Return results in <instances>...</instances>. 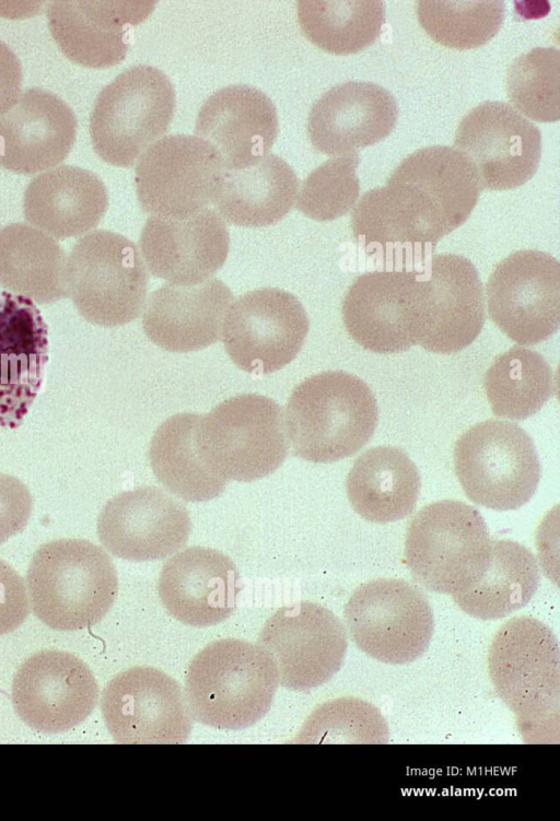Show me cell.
I'll return each mask as SVG.
<instances>
[{"mask_svg":"<svg viewBox=\"0 0 560 821\" xmlns=\"http://www.w3.org/2000/svg\"><path fill=\"white\" fill-rule=\"evenodd\" d=\"M32 506L26 485L13 476L0 473V544L26 526Z\"/></svg>","mask_w":560,"mask_h":821,"instance_id":"obj_42","label":"cell"},{"mask_svg":"<svg viewBox=\"0 0 560 821\" xmlns=\"http://www.w3.org/2000/svg\"><path fill=\"white\" fill-rule=\"evenodd\" d=\"M378 421L376 399L365 382L343 371H327L301 382L285 408L293 453L318 464L358 453Z\"/></svg>","mask_w":560,"mask_h":821,"instance_id":"obj_4","label":"cell"},{"mask_svg":"<svg viewBox=\"0 0 560 821\" xmlns=\"http://www.w3.org/2000/svg\"><path fill=\"white\" fill-rule=\"evenodd\" d=\"M296 12L305 36L335 55L363 50L378 37L385 22L381 0H300Z\"/></svg>","mask_w":560,"mask_h":821,"instance_id":"obj_36","label":"cell"},{"mask_svg":"<svg viewBox=\"0 0 560 821\" xmlns=\"http://www.w3.org/2000/svg\"><path fill=\"white\" fill-rule=\"evenodd\" d=\"M453 462L467 497L495 511L523 506L540 480L532 437L509 421L490 419L468 429L455 443Z\"/></svg>","mask_w":560,"mask_h":821,"instance_id":"obj_10","label":"cell"},{"mask_svg":"<svg viewBox=\"0 0 560 821\" xmlns=\"http://www.w3.org/2000/svg\"><path fill=\"white\" fill-rule=\"evenodd\" d=\"M420 473L398 447L375 446L350 469L346 490L353 509L364 519L385 524L408 516L420 492Z\"/></svg>","mask_w":560,"mask_h":821,"instance_id":"obj_32","label":"cell"},{"mask_svg":"<svg viewBox=\"0 0 560 821\" xmlns=\"http://www.w3.org/2000/svg\"><path fill=\"white\" fill-rule=\"evenodd\" d=\"M241 591L234 562L211 548L190 547L163 565L158 593L166 611L196 628L219 624L236 608Z\"/></svg>","mask_w":560,"mask_h":821,"instance_id":"obj_22","label":"cell"},{"mask_svg":"<svg viewBox=\"0 0 560 821\" xmlns=\"http://www.w3.org/2000/svg\"><path fill=\"white\" fill-rule=\"evenodd\" d=\"M298 192L293 168L280 156L267 154L246 167L224 171L213 203L233 225L262 227L282 220Z\"/></svg>","mask_w":560,"mask_h":821,"instance_id":"obj_31","label":"cell"},{"mask_svg":"<svg viewBox=\"0 0 560 821\" xmlns=\"http://www.w3.org/2000/svg\"><path fill=\"white\" fill-rule=\"evenodd\" d=\"M139 247L153 275L172 284L194 285L223 266L230 234L221 215L206 208L182 219L150 216Z\"/></svg>","mask_w":560,"mask_h":821,"instance_id":"obj_21","label":"cell"},{"mask_svg":"<svg viewBox=\"0 0 560 821\" xmlns=\"http://www.w3.org/2000/svg\"><path fill=\"white\" fill-rule=\"evenodd\" d=\"M200 414L177 413L154 432L149 460L152 471L171 493L187 502H205L220 495L228 480L201 458L196 441Z\"/></svg>","mask_w":560,"mask_h":821,"instance_id":"obj_35","label":"cell"},{"mask_svg":"<svg viewBox=\"0 0 560 821\" xmlns=\"http://www.w3.org/2000/svg\"><path fill=\"white\" fill-rule=\"evenodd\" d=\"M277 110L260 90L233 84L219 89L200 107L195 133L220 155L224 169L246 167L266 156L278 134Z\"/></svg>","mask_w":560,"mask_h":821,"instance_id":"obj_28","label":"cell"},{"mask_svg":"<svg viewBox=\"0 0 560 821\" xmlns=\"http://www.w3.org/2000/svg\"><path fill=\"white\" fill-rule=\"evenodd\" d=\"M22 79V66L18 56L0 39V114L19 98Z\"/></svg>","mask_w":560,"mask_h":821,"instance_id":"obj_44","label":"cell"},{"mask_svg":"<svg viewBox=\"0 0 560 821\" xmlns=\"http://www.w3.org/2000/svg\"><path fill=\"white\" fill-rule=\"evenodd\" d=\"M30 607L24 579L0 559V635L16 630L26 620Z\"/></svg>","mask_w":560,"mask_h":821,"instance_id":"obj_43","label":"cell"},{"mask_svg":"<svg viewBox=\"0 0 560 821\" xmlns=\"http://www.w3.org/2000/svg\"><path fill=\"white\" fill-rule=\"evenodd\" d=\"M418 272L370 271L357 277L342 303L350 337L375 353H397L416 344L412 320Z\"/></svg>","mask_w":560,"mask_h":821,"instance_id":"obj_23","label":"cell"},{"mask_svg":"<svg viewBox=\"0 0 560 821\" xmlns=\"http://www.w3.org/2000/svg\"><path fill=\"white\" fill-rule=\"evenodd\" d=\"M48 328L35 303L0 295V425L18 427L43 384Z\"/></svg>","mask_w":560,"mask_h":821,"instance_id":"obj_24","label":"cell"},{"mask_svg":"<svg viewBox=\"0 0 560 821\" xmlns=\"http://www.w3.org/2000/svg\"><path fill=\"white\" fill-rule=\"evenodd\" d=\"M540 580L534 554L509 539L491 540L489 559L480 576L452 595L467 614L481 620L504 618L526 606Z\"/></svg>","mask_w":560,"mask_h":821,"instance_id":"obj_34","label":"cell"},{"mask_svg":"<svg viewBox=\"0 0 560 821\" xmlns=\"http://www.w3.org/2000/svg\"><path fill=\"white\" fill-rule=\"evenodd\" d=\"M483 386L492 412L510 420H525L539 411L555 389L547 361L522 347H513L493 361Z\"/></svg>","mask_w":560,"mask_h":821,"instance_id":"obj_37","label":"cell"},{"mask_svg":"<svg viewBox=\"0 0 560 821\" xmlns=\"http://www.w3.org/2000/svg\"><path fill=\"white\" fill-rule=\"evenodd\" d=\"M489 676L516 717L527 743H557L560 724V652L541 621L516 617L503 623L488 652Z\"/></svg>","mask_w":560,"mask_h":821,"instance_id":"obj_2","label":"cell"},{"mask_svg":"<svg viewBox=\"0 0 560 821\" xmlns=\"http://www.w3.org/2000/svg\"><path fill=\"white\" fill-rule=\"evenodd\" d=\"M417 17L436 43L455 49H471L488 43L505 15L502 0H418Z\"/></svg>","mask_w":560,"mask_h":821,"instance_id":"obj_38","label":"cell"},{"mask_svg":"<svg viewBox=\"0 0 560 821\" xmlns=\"http://www.w3.org/2000/svg\"><path fill=\"white\" fill-rule=\"evenodd\" d=\"M359 162V154L352 152L330 157L312 171L298 192V210L316 221H331L349 212L360 193Z\"/></svg>","mask_w":560,"mask_h":821,"instance_id":"obj_41","label":"cell"},{"mask_svg":"<svg viewBox=\"0 0 560 821\" xmlns=\"http://www.w3.org/2000/svg\"><path fill=\"white\" fill-rule=\"evenodd\" d=\"M308 328L307 314L293 294L261 288L231 304L221 335L228 355L238 368L266 375L293 361Z\"/></svg>","mask_w":560,"mask_h":821,"instance_id":"obj_13","label":"cell"},{"mask_svg":"<svg viewBox=\"0 0 560 821\" xmlns=\"http://www.w3.org/2000/svg\"><path fill=\"white\" fill-rule=\"evenodd\" d=\"M493 322L513 341L532 345L560 325V265L540 250H517L501 260L486 285Z\"/></svg>","mask_w":560,"mask_h":821,"instance_id":"obj_17","label":"cell"},{"mask_svg":"<svg viewBox=\"0 0 560 821\" xmlns=\"http://www.w3.org/2000/svg\"><path fill=\"white\" fill-rule=\"evenodd\" d=\"M480 186L454 148L432 145L405 157L385 186L365 191L351 227L364 245L435 244L472 212Z\"/></svg>","mask_w":560,"mask_h":821,"instance_id":"obj_1","label":"cell"},{"mask_svg":"<svg viewBox=\"0 0 560 821\" xmlns=\"http://www.w3.org/2000/svg\"><path fill=\"white\" fill-rule=\"evenodd\" d=\"M224 171L218 152L199 137L165 136L150 145L136 165L139 204L151 216L192 215L213 202Z\"/></svg>","mask_w":560,"mask_h":821,"instance_id":"obj_12","label":"cell"},{"mask_svg":"<svg viewBox=\"0 0 560 821\" xmlns=\"http://www.w3.org/2000/svg\"><path fill=\"white\" fill-rule=\"evenodd\" d=\"M26 587L34 614L57 631H77L98 623L118 593L109 555L85 539L44 543L33 555Z\"/></svg>","mask_w":560,"mask_h":821,"instance_id":"obj_5","label":"cell"},{"mask_svg":"<svg viewBox=\"0 0 560 821\" xmlns=\"http://www.w3.org/2000/svg\"><path fill=\"white\" fill-rule=\"evenodd\" d=\"M176 106L168 77L149 64L132 66L98 93L90 117L96 154L127 167L163 136Z\"/></svg>","mask_w":560,"mask_h":821,"instance_id":"obj_8","label":"cell"},{"mask_svg":"<svg viewBox=\"0 0 560 821\" xmlns=\"http://www.w3.org/2000/svg\"><path fill=\"white\" fill-rule=\"evenodd\" d=\"M153 8V1L56 0L47 5V21L69 59L104 68L125 59L130 27L145 20Z\"/></svg>","mask_w":560,"mask_h":821,"instance_id":"obj_25","label":"cell"},{"mask_svg":"<svg viewBox=\"0 0 560 821\" xmlns=\"http://www.w3.org/2000/svg\"><path fill=\"white\" fill-rule=\"evenodd\" d=\"M482 284L472 262L458 255L439 254L427 273H418L412 336L416 344L434 353L468 347L485 324Z\"/></svg>","mask_w":560,"mask_h":821,"instance_id":"obj_14","label":"cell"},{"mask_svg":"<svg viewBox=\"0 0 560 821\" xmlns=\"http://www.w3.org/2000/svg\"><path fill=\"white\" fill-rule=\"evenodd\" d=\"M77 136V118L58 95L40 87L20 94L0 114V166L33 174L59 164Z\"/></svg>","mask_w":560,"mask_h":821,"instance_id":"obj_26","label":"cell"},{"mask_svg":"<svg viewBox=\"0 0 560 821\" xmlns=\"http://www.w3.org/2000/svg\"><path fill=\"white\" fill-rule=\"evenodd\" d=\"M454 148L470 164L480 188L506 190L535 175L541 136L538 127L510 104L486 101L462 118Z\"/></svg>","mask_w":560,"mask_h":821,"instance_id":"obj_16","label":"cell"},{"mask_svg":"<svg viewBox=\"0 0 560 821\" xmlns=\"http://www.w3.org/2000/svg\"><path fill=\"white\" fill-rule=\"evenodd\" d=\"M107 208L108 193L102 179L73 165L40 173L28 183L23 196L26 221L57 239L94 228Z\"/></svg>","mask_w":560,"mask_h":821,"instance_id":"obj_30","label":"cell"},{"mask_svg":"<svg viewBox=\"0 0 560 821\" xmlns=\"http://www.w3.org/2000/svg\"><path fill=\"white\" fill-rule=\"evenodd\" d=\"M12 704L31 728L67 731L93 712L98 685L88 665L75 655L45 649L30 656L13 677Z\"/></svg>","mask_w":560,"mask_h":821,"instance_id":"obj_19","label":"cell"},{"mask_svg":"<svg viewBox=\"0 0 560 821\" xmlns=\"http://www.w3.org/2000/svg\"><path fill=\"white\" fill-rule=\"evenodd\" d=\"M67 258L59 243L25 223L0 230V285L38 304L68 296Z\"/></svg>","mask_w":560,"mask_h":821,"instance_id":"obj_33","label":"cell"},{"mask_svg":"<svg viewBox=\"0 0 560 821\" xmlns=\"http://www.w3.org/2000/svg\"><path fill=\"white\" fill-rule=\"evenodd\" d=\"M232 300L231 290L215 278L194 285L166 283L145 302L144 333L170 352L206 349L219 340Z\"/></svg>","mask_w":560,"mask_h":821,"instance_id":"obj_29","label":"cell"},{"mask_svg":"<svg viewBox=\"0 0 560 821\" xmlns=\"http://www.w3.org/2000/svg\"><path fill=\"white\" fill-rule=\"evenodd\" d=\"M101 711L118 743H184L192 727L180 685L153 667H132L110 679Z\"/></svg>","mask_w":560,"mask_h":821,"instance_id":"obj_18","label":"cell"},{"mask_svg":"<svg viewBox=\"0 0 560 821\" xmlns=\"http://www.w3.org/2000/svg\"><path fill=\"white\" fill-rule=\"evenodd\" d=\"M191 528L188 511L155 486L112 497L97 519V536L113 555L129 561L164 559L185 546Z\"/></svg>","mask_w":560,"mask_h":821,"instance_id":"obj_20","label":"cell"},{"mask_svg":"<svg viewBox=\"0 0 560 821\" xmlns=\"http://www.w3.org/2000/svg\"><path fill=\"white\" fill-rule=\"evenodd\" d=\"M196 441L209 468L243 482L272 473L289 451L281 407L258 394L228 398L200 415Z\"/></svg>","mask_w":560,"mask_h":821,"instance_id":"obj_6","label":"cell"},{"mask_svg":"<svg viewBox=\"0 0 560 821\" xmlns=\"http://www.w3.org/2000/svg\"><path fill=\"white\" fill-rule=\"evenodd\" d=\"M490 542L479 511L460 501H438L421 508L409 524L405 560L420 585L452 596L483 572Z\"/></svg>","mask_w":560,"mask_h":821,"instance_id":"obj_7","label":"cell"},{"mask_svg":"<svg viewBox=\"0 0 560 821\" xmlns=\"http://www.w3.org/2000/svg\"><path fill=\"white\" fill-rule=\"evenodd\" d=\"M505 87L511 103L533 120L560 118V50L535 47L508 67Z\"/></svg>","mask_w":560,"mask_h":821,"instance_id":"obj_39","label":"cell"},{"mask_svg":"<svg viewBox=\"0 0 560 821\" xmlns=\"http://www.w3.org/2000/svg\"><path fill=\"white\" fill-rule=\"evenodd\" d=\"M279 685L276 664L258 644L222 638L192 658L185 676V699L198 723L237 730L269 712Z\"/></svg>","mask_w":560,"mask_h":821,"instance_id":"obj_3","label":"cell"},{"mask_svg":"<svg viewBox=\"0 0 560 821\" xmlns=\"http://www.w3.org/2000/svg\"><path fill=\"white\" fill-rule=\"evenodd\" d=\"M66 281L68 296L85 320L117 327L140 315L149 274L133 242L96 230L73 245L66 261Z\"/></svg>","mask_w":560,"mask_h":821,"instance_id":"obj_9","label":"cell"},{"mask_svg":"<svg viewBox=\"0 0 560 821\" xmlns=\"http://www.w3.org/2000/svg\"><path fill=\"white\" fill-rule=\"evenodd\" d=\"M388 727L369 702L345 696L327 701L307 717L294 742L386 743Z\"/></svg>","mask_w":560,"mask_h":821,"instance_id":"obj_40","label":"cell"},{"mask_svg":"<svg viewBox=\"0 0 560 821\" xmlns=\"http://www.w3.org/2000/svg\"><path fill=\"white\" fill-rule=\"evenodd\" d=\"M257 644L273 659L280 685L307 691L330 680L341 668L348 637L330 610L298 601L281 607L265 622Z\"/></svg>","mask_w":560,"mask_h":821,"instance_id":"obj_15","label":"cell"},{"mask_svg":"<svg viewBox=\"0 0 560 821\" xmlns=\"http://www.w3.org/2000/svg\"><path fill=\"white\" fill-rule=\"evenodd\" d=\"M343 615L357 647L385 664L418 659L434 631L433 611L424 594L398 578H377L357 587Z\"/></svg>","mask_w":560,"mask_h":821,"instance_id":"obj_11","label":"cell"},{"mask_svg":"<svg viewBox=\"0 0 560 821\" xmlns=\"http://www.w3.org/2000/svg\"><path fill=\"white\" fill-rule=\"evenodd\" d=\"M397 118L398 106L388 90L373 82L347 81L313 104L307 132L317 151L343 155L383 140Z\"/></svg>","mask_w":560,"mask_h":821,"instance_id":"obj_27","label":"cell"}]
</instances>
